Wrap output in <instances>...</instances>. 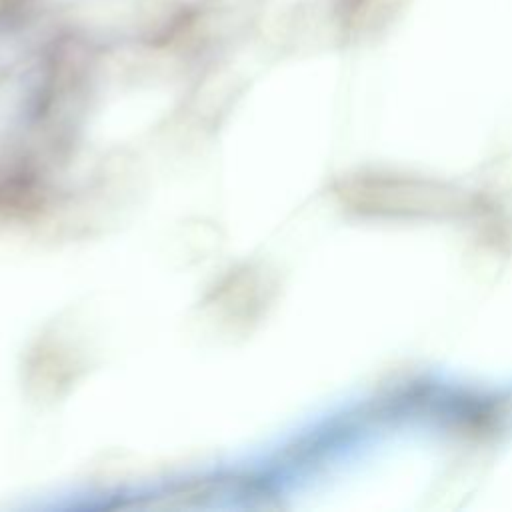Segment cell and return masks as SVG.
<instances>
[{"label":"cell","instance_id":"obj_1","mask_svg":"<svg viewBox=\"0 0 512 512\" xmlns=\"http://www.w3.org/2000/svg\"><path fill=\"white\" fill-rule=\"evenodd\" d=\"M346 192L360 210L376 214H450L462 208V196L448 186L400 174L366 176Z\"/></svg>","mask_w":512,"mask_h":512}]
</instances>
